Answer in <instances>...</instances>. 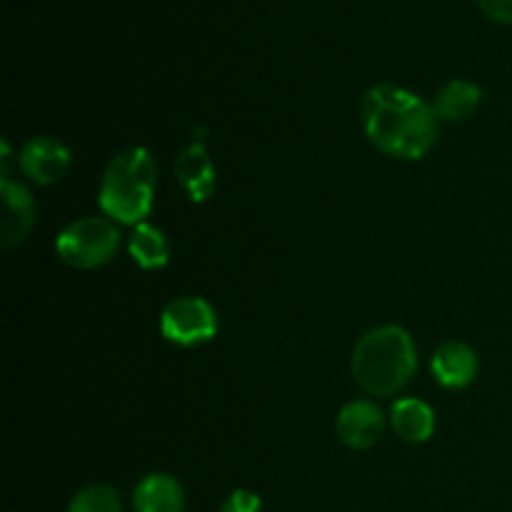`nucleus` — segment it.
Returning <instances> with one entry per match:
<instances>
[{
	"mask_svg": "<svg viewBox=\"0 0 512 512\" xmlns=\"http://www.w3.org/2000/svg\"><path fill=\"white\" fill-rule=\"evenodd\" d=\"M360 115L370 143L390 158L420 160L438 135L440 118L433 105L398 85L370 88Z\"/></svg>",
	"mask_w": 512,
	"mask_h": 512,
	"instance_id": "f257e3e1",
	"label": "nucleus"
},
{
	"mask_svg": "<svg viewBox=\"0 0 512 512\" xmlns=\"http://www.w3.org/2000/svg\"><path fill=\"white\" fill-rule=\"evenodd\" d=\"M418 368V353L410 333L400 325H383L358 340L353 350V378L365 393H398L410 383Z\"/></svg>",
	"mask_w": 512,
	"mask_h": 512,
	"instance_id": "f03ea898",
	"label": "nucleus"
},
{
	"mask_svg": "<svg viewBox=\"0 0 512 512\" xmlns=\"http://www.w3.org/2000/svg\"><path fill=\"white\" fill-rule=\"evenodd\" d=\"M158 165L148 148L123 150L110 160L100 183V208L123 225H138L153 208Z\"/></svg>",
	"mask_w": 512,
	"mask_h": 512,
	"instance_id": "7ed1b4c3",
	"label": "nucleus"
},
{
	"mask_svg": "<svg viewBox=\"0 0 512 512\" xmlns=\"http://www.w3.org/2000/svg\"><path fill=\"white\" fill-rule=\"evenodd\" d=\"M120 245V233L105 218H80L70 223L55 240L60 260L73 268H100L115 255Z\"/></svg>",
	"mask_w": 512,
	"mask_h": 512,
	"instance_id": "20e7f679",
	"label": "nucleus"
},
{
	"mask_svg": "<svg viewBox=\"0 0 512 512\" xmlns=\"http://www.w3.org/2000/svg\"><path fill=\"white\" fill-rule=\"evenodd\" d=\"M160 330L165 340L180 348H193V345L208 343L218 333V315L215 308L205 298L198 295H185L175 298L165 305L160 315Z\"/></svg>",
	"mask_w": 512,
	"mask_h": 512,
	"instance_id": "39448f33",
	"label": "nucleus"
},
{
	"mask_svg": "<svg viewBox=\"0 0 512 512\" xmlns=\"http://www.w3.org/2000/svg\"><path fill=\"white\" fill-rule=\"evenodd\" d=\"M70 168V150L60 140L50 135L28 140L20 150V170L28 175L33 183L50 185L63 178Z\"/></svg>",
	"mask_w": 512,
	"mask_h": 512,
	"instance_id": "423d86ee",
	"label": "nucleus"
},
{
	"mask_svg": "<svg viewBox=\"0 0 512 512\" xmlns=\"http://www.w3.org/2000/svg\"><path fill=\"white\" fill-rule=\"evenodd\" d=\"M385 418L373 400H353L338 415V438L348 448L365 450L383 438Z\"/></svg>",
	"mask_w": 512,
	"mask_h": 512,
	"instance_id": "0eeeda50",
	"label": "nucleus"
},
{
	"mask_svg": "<svg viewBox=\"0 0 512 512\" xmlns=\"http://www.w3.org/2000/svg\"><path fill=\"white\" fill-rule=\"evenodd\" d=\"M0 193H3V248L10 250L33 228L35 203L28 188L10 178L8 173H3V180H0Z\"/></svg>",
	"mask_w": 512,
	"mask_h": 512,
	"instance_id": "6e6552de",
	"label": "nucleus"
},
{
	"mask_svg": "<svg viewBox=\"0 0 512 512\" xmlns=\"http://www.w3.org/2000/svg\"><path fill=\"white\" fill-rule=\"evenodd\" d=\"M430 370H433L435 380L448 390L468 388L478 375V355L470 345L460 343V340H450L443 343L433 353L430 360Z\"/></svg>",
	"mask_w": 512,
	"mask_h": 512,
	"instance_id": "1a4fd4ad",
	"label": "nucleus"
},
{
	"mask_svg": "<svg viewBox=\"0 0 512 512\" xmlns=\"http://www.w3.org/2000/svg\"><path fill=\"white\" fill-rule=\"evenodd\" d=\"M175 175L193 203H205L215 193V163L200 140L190 143L175 160Z\"/></svg>",
	"mask_w": 512,
	"mask_h": 512,
	"instance_id": "9d476101",
	"label": "nucleus"
},
{
	"mask_svg": "<svg viewBox=\"0 0 512 512\" xmlns=\"http://www.w3.org/2000/svg\"><path fill=\"white\" fill-rule=\"evenodd\" d=\"M133 508L135 512H183V485L168 473L145 475L133 493Z\"/></svg>",
	"mask_w": 512,
	"mask_h": 512,
	"instance_id": "9b49d317",
	"label": "nucleus"
},
{
	"mask_svg": "<svg viewBox=\"0 0 512 512\" xmlns=\"http://www.w3.org/2000/svg\"><path fill=\"white\" fill-rule=\"evenodd\" d=\"M480 103H483L480 85L470 83V80H450L435 95L433 108L438 118L448 120V123H458V120H468L480 108Z\"/></svg>",
	"mask_w": 512,
	"mask_h": 512,
	"instance_id": "f8f14e48",
	"label": "nucleus"
},
{
	"mask_svg": "<svg viewBox=\"0 0 512 512\" xmlns=\"http://www.w3.org/2000/svg\"><path fill=\"white\" fill-rule=\"evenodd\" d=\"M393 420L395 433L408 443H425L430 440L435 430V413L428 403L418 398H403L393 405Z\"/></svg>",
	"mask_w": 512,
	"mask_h": 512,
	"instance_id": "ddd939ff",
	"label": "nucleus"
},
{
	"mask_svg": "<svg viewBox=\"0 0 512 512\" xmlns=\"http://www.w3.org/2000/svg\"><path fill=\"white\" fill-rule=\"evenodd\" d=\"M130 258L135 260V265H140L143 270H158L165 268L170 260V243L165 238V233L160 228L150 223H138L135 225L133 235L128 240Z\"/></svg>",
	"mask_w": 512,
	"mask_h": 512,
	"instance_id": "4468645a",
	"label": "nucleus"
},
{
	"mask_svg": "<svg viewBox=\"0 0 512 512\" xmlns=\"http://www.w3.org/2000/svg\"><path fill=\"white\" fill-rule=\"evenodd\" d=\"M65 512H123V503L110 485H88L73 495Z\"/></svg>",
	"mask_w": 512,
	"mask_h": 512,
	"instance_id": "2eb2a0df",
	"label": "nucleus"
},
{
	"mask_svg": "<svg viewBox=\"0 0 512 512\" xmlns=\"http://www.w3.org/2000/svg\"><path fill=\"white\" fill-rule=\"evenodd\" d=\"M220 512H263V503H260V498L253 490L238 488L223 500Z\"/></svg>",
	"mask_w": 512,
	"mask_h": 512,
	"instance_id": "dca6fc26",
	"label": "nucleus"
},
{
	"mask_svg": "<svg viewBox=\"0 0 512 512\" xmlns=\"http://www.w3.org/2000/svg\"><path fill=\"white\" fill-rule=\"evenodd\" d=\"M478 5L498 23L512 25V0H478Z\"/></svg>",
	"mask_w": 512,
	"mask_h": 512,
	"instance_id": "f3484780",
	"label": "nucleus"
}]
</instances>
